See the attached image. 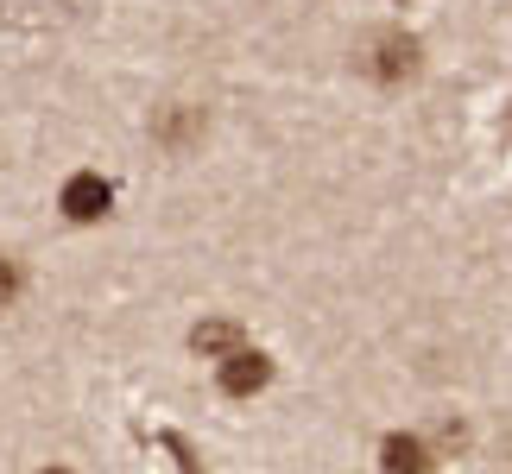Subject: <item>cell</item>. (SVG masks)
Masks as SVG:
<instances>
[{
  "label": "cell",
  "mask_w": 512,
  "mask_h": 474,
  "mask_svg": "<svg viewBox=\"0 0 512 474\" xmlns=\"http://www.w3.org/2000/svg\"><path fill=\"white\" fill-rule=\"evenodd\" d=\"M361 70L373 76V83H405V76L418 70V38H405L399 26L373 32L367 45H361Z\"/></svg>",
  "instance_id": "obj_1"
},
{
  "label": "cell",
  "mask_w": 512,
  "mask_h": 474,
  "mask_svg": "<svg viewBox=\"0 0 512 474\" xmlns=\"http://www.w3.org/2000/svg\"><path fill=\"white\" fill-rule=\"evenodd\" d=\"M215 380H222V392L228 399H253V392H266V380H272V361L253 342H241V348H228L222 361H215Z\"/></svg>",
  "instance_id": "obj_2"
},
{
  "label": "cell",
  "mask_w": 512,
  "mask_h": 474,
  "mask_svg": "<svg viewBox=\"0 0 512 474\" xmlns=\"http://www.w3.org/2000/svg\"><path fill=\"white\" fill-rule=\"evenodd\" d=\"M57 209L70 215V222H102V215L114 209V184L102 171H76L64 190H57Z\"/></svg>",
  "instance_id": "obj_3"
},
{
  "label": "cell",
  "mask_w": 512,
  "mask_h": 474,
  "mask_svg": "<svg viewBox=\"0 0 512 474\" xmlns=\"http://www.w3.org/2000/svg\"><path fill=\"white\" fill-rule=\"evenodd\" d=\"M437 449H430V437H418V430H392V437L380 443V468L386 474H437Z\"/></svg>",
  "instance_id": "obj_4"
},
{
  "label": "cell",
  "mask_w": 512,
  "mask_h": 474,
  "mask_svg": "<svg viewBox=\"0 0 512 474\" xmlns=\"http://www.w3.org/2000/svg\"><path fill=\"white\" fill-rule=\"evenodd\" d=\"M241 342H247L241 323H203V329H196V348H203L209 361H222V354H228V348H241Z\"/></svg>",
  "instance_id": "obj_5"
},
{
  "label": "cell",
  "mask_w": 512,
  "mask_h": 474,
  "mask_svg": "<svg viewBox=\"0 0 512 474\" xmlns=\"http://www.w3.org/2000/svg\"><path fill=\"white\" fill-rule=\"evenodd\" d=\"M19 291H26V266H19L13 253H0V310H7Z\"/></svg>",
  "instance_id": "obj_6"
},
{
  "label": "cell",
  "mask_w": 512,
  "mask_h": 474,
  "mask_svg": "<svg viewBox=\"0 0 512 474\" xmlns=\"http://www.w3.org/2000/svg\"><path fill=\"white\" fill-rule=\"evenodd\" d=\"M38 474H70V468H57V462H51V468H38Z\"/></svg>",
  "instance_id": "obj_7"
},
{
  "label": "cell",
  "mask_w": 512,
  "mask_h": 474,
  "mask_svg": "<svg viewBox=\"0 0 512 474\" xmlns=\"http://www.w3.org/2000/svg\"><path fill=\"white\" fill-rule=\"evenodd\" d=\"M506 121H512V108H506Z\"/></svg>",
  "instance_id": "obj_8"
},
{
  "label": "cell",
  "mask_w": 512,
  "mask_h": 474,
  "mask_svg": "<svg viewBox=\"0 0 512 474\" xmlns=\"http://www.w3.org/2000/svg\"><path fill=\"white\" fill-rule=\"evenodd\" d=\"M190 474H196V468H190Z\"/></svg>",
  "instance_id": "obj_9"
}]
</instances>
